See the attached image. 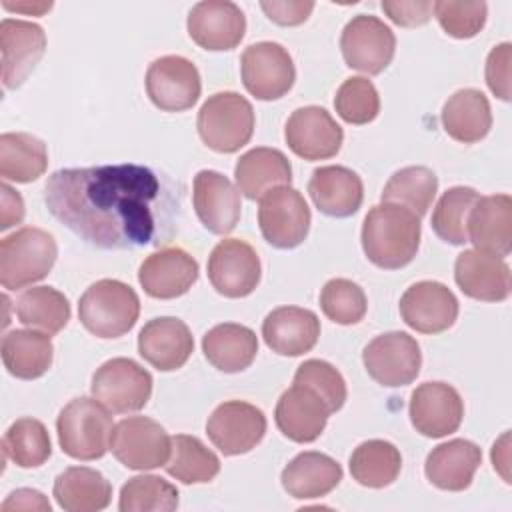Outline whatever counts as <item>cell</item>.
I'll return each mask as SVG.
<instances>
[{
  "instance_id": "ee69618b",
  "label": "cell",
  "mask_w": 512,
  "mask_h": 512,
  "mask_svg": "<svg viewBox=\"0 0 512 512\" xmlns=\"http://www.w3.org/2000/svg\"><path fill=\"white\" fill-rule=\"evenodd\" d=\"M320 308L328 320L350 326L364 318L368 302L360 284L348 278H332L320 290Z\"/></svg>"
},
{
  "instance_id": "60d3db41",
  "label": "cell",
  "mask_w": 512,
  "mask_h": 512,
  "mask_svg": "<svg viewBox=\"0 0 512 512\" xmlns=\"http://www.w3.org/2000/svg\"><path fill=\"white\" fill-rule=\"evenodd\" d=\"M4 456L20 468H38L52 454V442L46 426L30 416L12 422L2 440Z\"/></svg>"
},
{
  "instance_id": "f6af8a7d",
  "label": "cell",
  "mask_w": 512,
  "mask_h": 512,
  "mask_svg": "<svg viewBox=\"0 0 512 512\" xmlns=\"http://www.w3.org/2000/svg\"><path fill=\"white\" fill-rule=\"evenodd\" d=\"M338 116L354 126L372 122L380 112V96L376 86L364 76L346 78L334 96Z\"/></svg>"
},
{
  "instance_id": "7402d4cb",
  "label": "cell",
  "mask_w": 512,
  "mask_h": 512,
  "mask_svg": "<svg viewBox=\"0 0 512 512\" xmlns=\"http://www.w3.org/2000/svg\"><path fill=\"white\" fill-rule=\"evenodd\" d=\"M332 408L312 388L292 382L276 402L274 420L278 430L292 442L310 444L326 428Z\"/></svg>"
},
{
  "instance_id": "4fadbf2b",
  "label": "cell",
  "mask_w": 512,
  "mask_h": 512,
  "mask_svg": "<svg viewBox=\"0 0 512 512\" xmlns=\"http://www.w3.org/2000/svg\"><path fill=\"white\" fill-rule=\"evenodd\" d=\"M144 82L148 98L164 112H184L192 108L202 92L196 64L178 54L156 58L148 66Z\"/></svg>"
},
{
  "instance_id": "d4e9b609",
  "label": "cell",
  "mask_w": 512,
  "mask_h": 512,
  "mask_svg": "<svg viewBox=\"0 0 512 512\" xmlns=\"http://www.w3.org/2000/svg\"><path fill=\"white\" fill-rule=\"evenodd\" d=\"M454 280L468 298L480 302H502L512 290V274L504 258L476 248L458 254Z\"/></svg>"
},
{
  "instance_id": "7a4b0ae2",
  "label": "cell",
  "mask_w": 512,
  "mask_h": 512,
  "mask_svg": "<svg viewBox=\"0 0 512 512\" xmlns=\"http://www.w3.org/2000/svg\"><path fill=\"white\" fill-rule=\"evenodd\" d=\"M420 218L408 208L392 202L376 204L362 222V250L382 270L408 266L420 246Z\"/></svg>"
},
{
  "instance_id": "277c9868",
  "label": "cell",
  "mask_w": 512,
  "mask_h": 512,
  "mask_svg": "<svg viewBox=\"0 0 512 512\" xmlns=\"http://www.w3.org/2000/svg\"><path fill=\"white\" fill-rule=\"evenodd\" d=\"M114 422L110 410L96 398H74L58 414L60 448L74 460H98L110 450Z\"/></svg>"
},
{
  "instance_id": "ab89813d",
  "label": "cell",
  "mask_w": 512,
  "mask_h": 512,
  "mask_svg": "<svg viewBox=\"0 0 512 512\" xmlns=\"http://www.w3.org/2000/svg\"><path fill=\"white\" fill-rule=\"evenodd\" d=\"M438 192V178L426 166H406L396 170L382 190V202L408 208L422 218Z\"/></svg>"
},
{
  "instance_id": "1f68e13d",
  "label": "cell",
  "mask_w": 512,
  "mask_h": 512,
  "mask_svg": "<svg viewBox=\"0 0 512 512\" xmlns=\"http://www.w3.org/2000/svg\"><path fill=\"white\" fill-rule=\"evenodd\" d=\"M440 120L452 140L462 144L480 142L492 128L490 102L476 88H460L444 102Z\"/></svg>"
},
{
  "instance_id": "9a60e30c",
  "label": "cell",
  "mask_w": 512,
  "mask_h": 512,
  "mask_svg": "<svg viewBox=\"0 0 512 512\" xmlns=\"http://www.w3.org/2000/svg\"><path fill=\"white\" fill-rule=\"evenodd\" d=\"M208 280L226 298H244L260 282L262 266L256 250L240 238L220 240L208 256Z\"/></svg>"
},
{
  "instance_id": "e575fe53",
  "label": "cell",
  "mask_w": 512,
  "mask_h": 512,
  "mask_svg": "<svg viewBox=\"0 0 512 512\" xmlns=\"http://www.w3.org/2000/svg\"><path fill=\"white\" fill-rule=\"evenodd\" d=\"M2 362L8 374L20 380H36L48 372L54 358L50 334L36 330H12L2 338Z\"/></svg>"
},
{
  "instance_id": "c3c4849f",
  "label": "cell",
  "mask_w": 512,
  "mask_h": 512,
  "mask_svg": "<svg viewBox=\"0 0 512 512\" xmlns=\"http://www.w3.org/2000/svg\"><path fill=\"white\" fill-rule=\"evenodd\" d=\"M510 60L512 44L502 42L494 46L486 58V84L494 96L508 102L510 100Z\"/></svg>"
},
{
  "instance_id": "cb8c5ba5",
  "label": "cell",
  "mask_w": 512,
  "mask_h": 512,
  "mask_svg": "<svg viewBox=\"0 0 512 512\" xmlns=\"http://www.w3.org/2000/svg\"><path fill=\"white\" fill-rule=\"evenodd\" d=\"M192 352V332L180 318H152L138 334V354L160 372H174L182 368Z\"/></svg>"
},
{
  "instance_id": "e0dca14e",
  "label": "cell",
  "mask_w": 512,
  "mask_h": 512,
  "mask_svg": "<svg viewBox=\"0 0 512 512\" xmlns=\"http://www.w3.org/2000/svg\"><path fill=\"white\" fill-rule=\"evenodd\" d=\"M410 422L422 436L444 438L456 432L464 418L458 390L446 382H424L410 396Z\"/></svg>"
},
{
  "instance_id": "8fae6325",
  "label": "cell",
  "mask_w": 512,
  "mask_h": 512,
  "mask_svg": "<svg viewBox=\"0 0 512 512\" xmlns=\"http://www.w3.org/2000/svg\"><path fill=\"white\" fill-rule=\"evenodd\" d=\"M110 450L130 470H154L168 462L172 438L156 420L128 416L114 426Z\"/></svg>"
},
{
  "instance_id": "d6a6232c",
  "label": "cell",
  "mask_w": 512,
  "mask_h": 512,
  "mask_svg": "<svg viewBox=\"0 0 512 512\" xmlns=\"http://www.w3.org/2000/svg\"><path fill=\"white\" fill-rule=\"evenodd\" d=\"M204 358L220 372L246 370L258 354L256 332L244 324L224 322L210 328L202 338Z\"/></svg>"
},
{
  "instance_id": "8992f818",
  "label": "cell",
  "mask_w": 512,
  "mask_h": 512,
  "mask_svg": "<svg viewBox=\"0 0 512 512\" xmlns=\"http://www.w3.org/2000/svg\"><path fill=\"white\" fill-rule=\"evenodd\" d=\"M58 256L50 232L24 226L0 242V282L6 290L26 288L48 276Z\"/></svg>"
},
{
  "instance_id": "83f0119b",
  "label": "cell",
  "mask_w": 512,
  "mask_h": 512,
  "mask_svg": "<svg viewBox=\"0 0 512 512\" xmlns=\"http://www.w3.org/2000/svg\"><path fill=\"white\" fill-rule=\"evenodd\" d=\"M308 194L322 214L348 218L362 206L364 184L362 178L346 166H320L310 176Z\"/></svg>"
},
{
  "instance_id": "3957f363",
  "label": "cell",
  "mask_w": 512,
  "mask_h": 512,
  "mask_svg": "<svg viewBox=\"0 0 512 512\" xmlns=\"http://www.w3.org/2000/svg\"><path fill=\"white\" fill-rule=\"evenodd\" d=\"M140 316V298L122 280L102 278L78 300V320L96 338H118L130 332Z\"/></svg>"
},
{
  "instance_id": "52a82bcc",
  "label": "cell",
  "mask_w": 512,
  "mask_h": 512,
  "mask_svg": "<svg viewBox=\"0 0 512 512\" xmlns=\"http://www.w3.org/2000/svg\"><path fill=\"white\" fill-rule=\"evenodd\" d=\"M152 374L132 358H112L96 368L92 396L114 414L142 410L152 396Z\"/></svg>"
},
{
  "instance_id": "7dc6e473",
  "label": "cell",
  "mask_w": 512,
  "mask_h": 512,
  "mask_svg": "<svg viewBox=\"0 0 512 512\" xmlns=\"http://www.w3.org/2000/svg\"><path fill=\"white\" fill-rule=\"evenodd\" d=\"M294 382L304 384L314 392H318L328 402L332 412L340 410L348 396L342 374L326 360H318V358L304 360L294 374Z\"/></svg>"
},
{
  "instance_id": "7bdbcfd3",
  "label": "cell",
  "mask_w": 512,
  "mask_h": 512,
  "mask_svg": "<svg viewBox=\"0 0 512 512\" xmlns=\"http://www.w3.org/2000/svg\"><path fill=\"white\" fill-rule=\"evenodd\" d=\"M120 512H172L178 508V488L154 474L130 478L120 488Z\"/></svg>"
},
{
  "instance_id": "9c48e42d",
  "label": "cell",
  "mask_w": 512,
  "mask_h": 512,
  "mask_svg": "<svg viewBox=\"0 0 512 512\" xmlns=\"http://www.w3.org/2000/svg\"><path fill=\"white\" fill-rule=\"evenodd\" d=\"M242 84L248 94L270 102L286 96L296 80L290 52L278 42H256L240 56Z\"/></svg>"
},
{
  "instance_id": "74e56055",
  "label": "cell",
  "mask_w": 512,
  "mask_h": 512,
  "mask_svg": "<svg viewBox=\"0 0 512 512\" xmlns=\"http://www.w3.org/2000/svg\"><path fill=\"white\" fill-rule=\"evenodd\" d=\"M16 316L32 330L58 334L70 320V302L52 286L26 288L16 300Z\"/></svg>"
},
{
  "instance_id": "2e32d148",
  "label": "cell",
  "mask_w": 512,
  "mask_h": 512,
  "mask_svg": "<svg viewBox=\"0 0 512 512\" xmlns=\"http://www.w3.org/2000/svg\"><path fill=\"white\" fill-rule=\"evenodd\" d=\"M284 140L298 158L326 160L340 152L344 132L322 106H302L288 116Z\"/></svg>"
},
{
  "instance_id": "db71d44e",
  "label": "cell",
  "mask_w": 512,
  "mask_h": 512,
  "mask_svg": "<svg viewBox=\"0 0 512 512\" xmlns=\"http://www.w3.org/2000/svg\"><path fill=\"white\" fill-rule=\"evenodd\" d=\"M492 464H494V470H500L504 480L510 482L508 474L504 470L508 466V432H504L502 438L498 442H494V446H492Z\"/></svg>"
},
{
  "instance_id": "5bb4252c",
  "label": "cell",
  "mask_w": 512,
  "mask_h": 512,
  "mask_svg": "<svg viewBox=\"0 0 512 512\" xmlns=\"http://www.w3.org/2000/svg\"><path fill=\"white\" fill-rule=\"evenodd\" d=\"M266 426V416L260 408L250 402L228 400L208 416L206 434L224 456H238L262 442Z\"/></svg>"
},
{
  "instance_id": "44dd1931",
  "label": "cell",
  "mask_w": 512,
  "mask_h": 512,
  "mask_svg": "<svg viewBox=\"0 0 512 512\" xmlns=\"http://www.w3.org/2000/svg\"><path fill=\"white\" fill-rule=\"evenodd\" d=\"M0 52L2 84L4 88H18L44 56L46 34L36 22L4 18L0 22Z\"/></svg>"
},
{
  "instance_id": "b9f144b4",
  "label": "cell",
  "mask_w": 512,
  "mask_h": 512,
  "mask_svg": "<svg viewBox=\"0 0 512 512\" xmlns=\"http://www.w3.org/2000/svg\"><path fill=\"white\" fill-rule=\"evenodd\" d=\"M478 192L470 186H452L448 188L432 212V230L434 234L454 246L468 242V216L478 200Z\"/></svg>"
},
{
  "instance_id": "5b68a950",
  "label": "cell",
  "mask_w": 512,
  "mask_h": 512,
  "mask_svg": "<svg viewBox=\"0 0 512 512\" xmlns=\"http://www.w3.org/2000/svg\"><path fill=\"white\" fill-rule=\"evenodd\" d=\"M254 124L252 104L232 90L208 96L196 118L200 140L220 154H232L246 146L254 134Z\"/></svg>"
},
{
  "instance_id": "d6986e66",
  "label": "cell",
  "mask_w": 512,
  "mask_h": 512,
  "mask_svg": "<svg viewBox=\"0 0 512 512\" xmlns=\"http://www.w3.org/2000/svg\"><path fill=\"white\" fill-rule=\"evenodd\" d=\"M398 306L406 326L422 334H440L458 318V298L436 280H420L408 286Z\"/></svg>"
},
{
  "instance_id": "836d02e7",
  "label": "cell",
  "mask_w": 512,
  "mask_h": 512,
  "mask_svg": "<svg viewBox=\"0 0 512 512\" xmlns=\"http://www.w3.org/2000/svg\"><path fill=\"white\" fill-rule=\"evenodd\" d=\"M54 498L66 512H98L112 500V484L88 466H70L54 480Z\"/></svg>"
},
{
  "instance_id": "f1b7e54d",
  "label": "cell",
  "mask_w": 512,
  "mask_h": 512,
  "mask_svg": "<svg viewBox=\"0 0 512 512\" xmlns=\"http://www.w3.org/2000/svg\"><path fill=\"white\" fill-rule=\"evenodd\" d=\"M480 464V446L464 438H454L432 448L426 456L424 474L428 482L440 490L462 492L472 484Z\"/></svg>"
},
{
  "instance_id": "816d5d0a",
  "label": "cell",
  "mask_w": 512,
  "mask_h": 512,
  "mask_svg": "<svg viewBox=\"0 0 512 512\" xmlns=\"http://www.w3.org/2000/svg\"><path fill=\"white\" fill-rule=\"evenodd\" d=\"M50 512V502L46 500V496L38 490L32 488H18L14 492H10V496L2 502L0 512Z\"/></svg>"
},
{
  "instance_id": "f907efd6",
  "label": "cell",
  "mask_w": 512,
  "mask_h": 512,
  "mask_svg": "<svg viewBox=\"0 0 512 512\" xmlns=\"http://www.w3.org/2000/svg\"><path fill=\"white\" fill-rule=\"evenodd\" d=\"M260 8L264 14L280 26H298L308 20V16L314 10V2H302V0H262Z\"/></svg>"
},
{
  "instance_id": "7c38bea8",
  "label": "cell",
  "mask_w": 512,
  "mask_h": 512,
  "mask_svg": "<svg viewBox=\"0 0 512 512\" xmlns=\"http://www.w3.org/2000/svg\"><path fill=\"white\" fill-rule=\"evenodd\" d=\"M362 362L368 376L388 388L412 384L420 374V344L408 332H386L364 346Z\"/></svg>"
},
{
  "instance_id": "f5cc1de1",
  "label": "cell",
  "mask_w": 512,
  "mask_h": 512,
  "mask_svg": "<svg viewBox=\"0 0 512 512\" xmlns=\"http://www.w3.org/2000/svg\"><path fill=\"white\" fill-rule=\"evenodd\" d=\"M2 192V212H0V230H8L22 222L24 218V200L22 196L10 188L6 182L0 186Z\"/></svg>"
},
{
  "instance_id": "ba28073f",
  "label": "cell",
  "mask_w": 512,
  "mask_h": 512,
  "mask_svg": "<svg viewBox=\"0 0 512 512\" xmlns=\"http://www.w3.org/2000/svg\"><path fill=\"white\" fill-rule=\"evenodd\" d=\"M310 220V208L296 188L278 186L260 198L258 226L264 240L274 248L300 246L308 236Z\"/></svg>"
},
{
  "instance_id": "4316f807",
  "label": "cell",
  "mask_w": 512,
  "mask_h": 512,
  "mask_svg": "<svg viewBox=\"0 0 512 512\" xmlns=\"http://www.w3.org/2000/svg\"><path fill=\"white\" fill-rule=\"evenodd\" d=\"M468 242L476 250L504 258L512 250V198L478 196L468 216Z\"/></svg>"
},
{
  "instance_id": "4dcf8cb0",
  "label": "cell",
  "mask_w": 512,
  "mask_h": 512,
  "mask_svg": "<svg viewBox=\"0 0 512 512\" xmlns=\"http://www.w3.org/2000/svg\"><path fill=\"white\" fill-rule=\"evenodd\" d=\"M234 178L248 200H260L272 188L290 186L292 166L282 150L258 146L238 158Z\"/></svg>"
},
{
  "instance_id": "f546056e",
  "label": "cell",
  "mask_w": 512,
  "mask_h": 512,
  "mask_svg": "<svg viewBox=\"0 0 512 512\" xmlns=\"http://www.w3.org/2000/svg\"><path fill=\"white\" fill-rule=\"evenodd\" d=\"M342 480V466L328 454L308 450L294 456L282 470V488L298 500L330 494Z\"/></svg>"
},
{
  "instance_id": "f35d334b",
  "label": "cell",
  "mask_w": 512,
  "mask_h": 512,
  "mask_svg": "<svg viewBox=\"0 0 512 512\" xmlns=\"http://www.w3.org/2000/svg\"><path fill=\"white\" fill-rule=\"evenodd\" d=\"M164 468L182 484H206L218 476L220 458L200 438L176 434L172 436V450Z\"/></svg>"
},
{
  "instance_id": "ac0fdd59",
  "label": "cell",
  "mask_w": 512,
  "mask_h": 512,
  "mask_svg": "<svg viewBox=\"0 0 512 512\" xmlns=\"http://www.w3.org/2000/svg\"><path fill=\"white\" fill-rule=\"evenodd\" d=\"M192 204L198 220L210 234H230L242 214L240 190L216 170H200L192 184Z\"/></svg>"
},
{
  "instance_id": "bcb514c9",
  "label": "cell",
  "mask_w": 512,
  "mask_h": 512,
  "mask_svg": "<svg viewBox=\"0 0 512 512\" xmlns=\"http://www.w3.org/2000/svg\"><path fill=\"white\" fill-rule=\"evenodd\" d=\"M432 12L442 30L458 40L474 38L486 24V2H462V0H438L432 2Z\"/></svg>"
},
{
  "instance_id": "11a10c76",
  "label": "cell",
  "mask_w": 512,
  "mask_h": 512,
  "mask_svg": "<svg viewBox=\"0 0 512 512\" xmlns=\"http://www.w3.org/2000/svg\"><path fill=\"white\" fill-rule=\"evenodd\" d=\"M2 6L6 8V10H16V12H30V14H36V16H40V14H44L46 10H50L52 8V2H34V4H12V2H8V0H4L2 2Z\"/></svg>"
},
{
  "instance_id": "681fc988",
  "label": "cell",
  "mask_w": 512,
  "mask_h": 512,
  "mask_svg": "<svg viewBox=\"0 0 512 512\" xmlns=\"http://www.w3.org/2000/svg\"><path fill=\"white\" fill-rule=\"evenodd\" d=\"M380 6L394 24L404 28L422 26L432 16V2L428 0H384Z\"/></svg>"
},
{
  "instance_id": "30bf717a",
  "label": "cell",
  "mask_w": 512,
  "mask_h": 512,
  "mask_svg": "<svg viewBox=\"0 0 512 512\" xmlns=\"http://www.w3.org/2000/svg\"><path fill=\"white\" fill-rule=\"evenodd\" d=\"M340 50L346 66L368 76H376L392 62L396 36L378 16L358 14L348 20L342 30Z\"/></svg>"
},
{
  "instance_id": "6da1fadb",
  "label": "cell",
  "mask_w": 512,
  "mask_h": 512,
  "mask_svg": "<svg viewBox=\"0 0 512 512\" xmlns=\"http://www.w3.org/2000/svg\"><path fill=\"white\" fill-rule=\"evenodd\" d=\"M48 212L86 244L100 250H130L158 244L172 224L180 196L140 164L62 168L44 186Z\"/></svg>"
},
{
  "instance_id": "d590c367",
  "label": "cell",
  "mask_w": 512,
  "mask_h": 512,
  "mask_svg": "<svg viewBox=\"0 0 512 512\" xmlns=\"http://www.w3.org/2000/svg\"><path fill=\"white\" fill-rule=\"evenodd\" d=\"M48 168L46 144L28 132H4L0 136V176L6 182L28 184Z\"/></svg>"
},
{
  "instance_id": "484cf974",
  "label": "cell",
  "mask_w": 512,
  "mask_h": 512,
  "mask_svg": "<svg viewBox=\"0 0 512 512\" xmlns=\"http://www.w3.org/2000/svg\"><path fill=\"white\" fill-rule=\"evenodd\" d=\"M266 346L280 356H300L310 352L320 338L318 316L300 306H280L266 314L262 322Z\"/></svg>"
},
{
  "instance_id": "603a6c76",
  "label": "cell",
  "mask_w": 512,
  "mask_h": 512,
  "mask_svg": "<svg viewBox=\"0 0 512 512\" xmlns=\"http://www.w3.org/2000/svg\"><path fill=\"white\" fill-rule=\"evenodd\" d=\"M198 280V262L180 246L152 252L138 268V282L144 292L158 300H172L186 294Z\"/></svg>"
},
{
  "instance_id": "ffe728a7",
  "label": "cell",
  "mask_w": 512,
  "mask_h": 512,
  "mask_svg": "<svg viewBox=\"0 0 512 512\" xmlns=\"http://www.w3.org/2000/svg\"><path fill=\"white\" fill-rule=\"evenodd\" d=\"M190 38L204 50L222 52L236 48L246 32V16L230 0H204L188 12Z\"/></svg>"
},
{
  "instance_id": "8d00e7d4",
  "label": "cell",
  "mask_w": 512,
  "mask_h": 512,
  "mask_svg": "<svg viewBox=\"0 0 512 512\" xmlns=\"http://www.w3.org/2000/svg\"><path fill=\"white\" fill-rule=\"evenodd\" d=\"M402 470V454L388 440H366L350 456L352 478L366 488L390 486Z\"/></svg>"
}]
</instances>
